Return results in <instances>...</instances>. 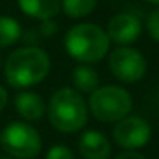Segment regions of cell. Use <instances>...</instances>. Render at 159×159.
<instances>
[{"mask_svg":"<svg viewBox=\"0 0 159 159\" xmlns=\"http://www.w3.org/2000/svg\"><path fill=\"white\" fill-rule=\"evenodd\" d=\"M50 57L38 46H22L7 57L4 74L9 86L14 89H26L39 84L50 72Z\"/></svg>","mask_w":159,"mask_h":159,"instance_id":"6da1fadb","label":"cell"},{"mask_svg":"<svg viewBox=\"0 0 159 159\" xmlns=\"http://www.w3.org/2000/svg\"><path fill=\"white\" fill-rule=\"evenodd\" d=\"M46 111L55 130L62 134H75L87 123L89 108L80 93L70 87H62L52 94Z\"/></svg>","mask_w":159,"mask_h":159,"instance_id":"7a4b0ae2","label":"cell"},{"mask_svg":"<svg viewBox=\"0 0 159 159\" xmlns=\"http://www.w3.org/2000/svg\"><path fill=\"white\" fill-rule=\"evenodd\" d=\"M65 50L80 63H94L103 60L110 50V38L101 26L93 22L75 24L65 34Z\"/></svg>","mask_w":159,"mask_h":159,"instance_id":"3957f363","label":"cell"},{"mask_svg":"<svg viewBox=\"0 0 159 159\" xmlns=\"http://www.w3.org/2000/svg\"><path fill=\"white\" fill-rule=\"evenodd\" d=\"M134 106L132 96L127 89L120 86H103L93 91L89 96L87 108L96 116V120L104 123H116L128 116Z\"/></svg>","mask_w":159,"mask_h":159,"instance_id":"277c9868","label":"cell"},{"mask_svg":"<svg viewBox=\"0 0 159 159\" xmlns=\"http://www.w3.org/2000/svg\"><path fill=\"white\" fill-rule=\"evenodd\" d=\"M41 135L26 121H12L0 134V145L14 159H33L41 151Z\"/></svg>","mask_w":159,"mask_h":159,"instance_id":"5b68a950","label":"cell"},{"mask_svg":"<svg viewBox=\"0 0 159 159\" xmlns=\"http://www.w3.org/2000/svg\"><path fill=\"white\" fill-rule=\"evenodd\" d=\"M110 70L118 80L134 84L145 75L147 62L139 50L132 46H118L110 53Z\"/></svg>","mask_w":159,"mask_h":159,"instance_id":"8992f818","label":"cell"},{"mask_svg":"<svg viewBox=\"0 0 159 159\" xmlns=\"http://www.w3.org/2000/svg\"><path fill=\"white\" fill-rule=\"evenodd\" d=\"M152 135V128L142 116H125L116 121L113 128V139L120 147L127 151H137L144 147Z\"/></svg>","mask_w":159,"mask_h":159,"instance_id":"52a82bcc","label":"cell"},{"mask_svg":"<svg viewBox=\"0 0 159 159\" xmlns=\"http://www.w3.org/2000/svg\"><path fill=\"white\" fill-rule=\"evenodd\" d=\"M142 33V22L134 14H116L110 19L106 28V34L110 41L116 43L118 46H128Z\"/></svg>","mask_w":159,"mask_h":159,"instance_id":"ba28073f","label":"cell"},{"mask_svg":"<svg viewBox=\"0 0 159 159\" xmlns=\"http://www.w3.org/2000/svg\"><path fill=\"white\" fill-rule=\"evenodd\" d=\"M79 151L84 159H108L111 145L106 135L98 130H86L79 139Z\"/></svg>","mask_w":159,"mask_h":159,"instance_id":"9c48e42d","label":"cell"},{"mask_svg":"<svg viewBox=\"0 0 159 159\" xmlns=\"http://www.w3.org/2000/svg\"><path fill=\"white\" fill-rule=\"evenodd\" d=\"M14 104H16L17 113L21 115L26 121L41 120L45 111H46L45 99H43L38 93H33V91H21V93L16 96Z\"/></svg>","mask_w":159,"mask_h":159,"instance_id":"30bf717a","label":"cell"},{"mask_svg":"<svg viewBox=\"0 0 159 159\" xmlns=\"http://www.w3.org/2000/svg\"><path fill=\"white\" fill-rule=\"evenodd\" d=\"M19 9L38 21H50L62 11V0H17Z\"/></svg>","mask_w":159,"mask_h":159,"instance_id":"8fae6325","label":"cell"},{"mask_svg":"<svg viewBox=\"0 0 159 159\" xmlns=\"http://www.w3.org/2000/svg\"><path fill=\"white\" fill-rule=\"evenodd\" d=\"M72 82H74V87H75L77 93L91 94L93 91H96L99 87V75H98V72L91 65L80 63V65H77L74 69Z\"/></svg>","mask_w":159,"mask_h":159,"instance_id":"7c38bea8","label":"cell"},{"mask_svg":"<svg viewBox=\"0 0 159 159\" xmlns=\"http://www.w3.org/2000/svg\"><path fill=\"white\" fill-rule=\"evenodd\" d=\"M22 36L21 24L16 19L0 16V48H9L17 43Z\"/></svg>","mask_w":159,"mask_h":159,"instance_id":"4fadbf2b","label":"cell"},{"mask_svg":"<svg viewBox=\"0 0 159 159\" xmlns=\"http://www.w3.org/2000/svg\"><path fill=\"white\" fill-rule=\"evenodd\" d=\"M98 0H62V11L70 19H82L96 9Z\"/></svg>","mask_w":159,"mask_h":159,"instance_id":"5bb4252c","label":"cell"},{"mask_svg":"<svg viewBox=\"0 0 159 159\" xmlns=\"http://www.w3.org/2000/svg\"><path fill=\"white\" fill-rule=\"evenodd\" d=\"M46 159H75L74 152L65 145H53L46 152Z\"/></svg>","mask_w":159,"mask_h":159,"instance_id":"9a60e30c","label":"cell"},{"mask_svg":"<svg viewBox=\"0 0 159 159\" xmlns=\"http://www.w3.org/2000/svg\"><path fill=\"white\" fill-rule=\"evenodd\" d=\"M145 28H147V33L151 34V38L154 39L156 43H159V9H156V11L149 16Z\"/></svg>","mask_w":159,"mask_h":159,"instance_id":"2e32d148","label":"cell"},{"mask_svg":"<svg viewBox=\"0 0 159 159\" xmlns=\"http://www.w3.org/2000/svg\"><path fill=\"white\" fill-rule=\"evenodd\" d=\"M53 33H57V24L50 19V21H41V34L52 36Z\"/></svg>","mask_w":159,"mask_h":159,"instance_id":"e0dca14e","label":"cell"},{"mask_svg":"<svg viewBox=\"0 0 159 159\" xmlns=\"http://www.w3.org/2000/svg\"><path fill=\"white\" fill-rule=\"evenodd\" d=\"M115 159H145V157L137 151H125V152H121V154H118Z\"/></svg>","mask_w":159,"mask_h":159,"instance_id":"ac0fdd59","label":"cell"},{"mask_svg":"<svg viewBox=\"0 0 159 159\" xmlns=\"http://www.w3.org/2000/svg\"><path fill=\"white\" fill-rule=\"evenodd\" d=\"M7 101H9V93H7V89L0 86V111H2V110L5 108Z\"/></svg>","mask_w":159,"mask_h":159,"instance_id":"d6986e66","label":"cell"},{"mask_svg":"<svg viewBox=\"0 0 159 159\" xmlns=\"http://www.w3.org/2000/svg\"><path fill=\"white\" fill-rule=\"evenodd\" d=\"M149 4H154V5H159V0H147Z\"/></svg>","mask_w":159,"mask_h":159,"instance_id":"ffe728a7","label":"cell"},{"mask_svg":"<svg viewBox=\"0 0 159 159\" xmlns=\"http://www.w3.org/2000/svg\"><path fill=\"white\" fill-rule=\"evenodd\" d=\"M4 69V60H2V55H0V70Z\"/></svg>","mask_w":159,"mask_h":159,"instance_id":"44dd1931","label":"cell"},{"mask_svg":"<svg viewBox=\"0 0 159 159\" xmlns=\"http://www.w3.org/2000/svg\"><path fill=\"white\" fill-rule=\"evenodd\" d=\"M0 159H14V157H0Z\"/></svg>","mask_w":159,"mask_h":159,"instance_id":"7402d4cb","label":"cell"}]
</instances>
